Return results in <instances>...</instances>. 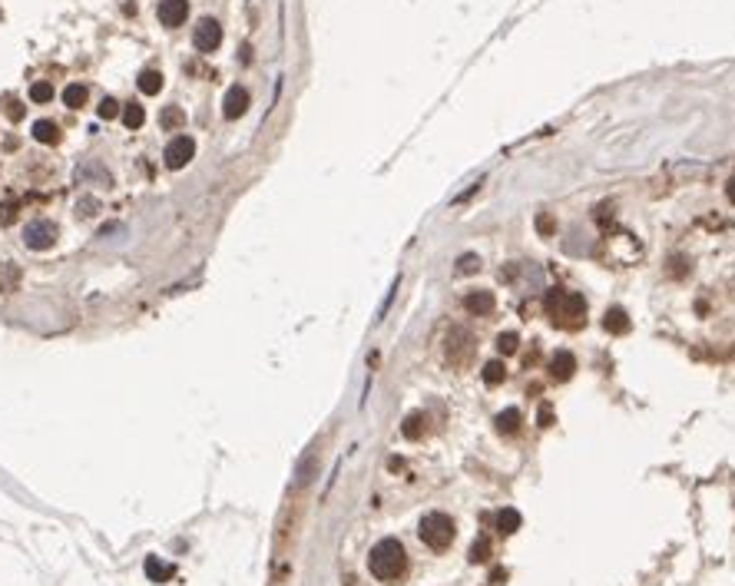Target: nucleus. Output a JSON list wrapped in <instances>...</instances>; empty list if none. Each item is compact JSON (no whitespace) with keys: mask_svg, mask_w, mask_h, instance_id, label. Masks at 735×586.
I'll list each match as a JSON object with an SVG mask.
<instances>
[{"mask_svg":"<svg viewBox=\"0 0 735 586\" xmlns=\"http://www.w3.org/2000/svg\"><path fill=\"white\" fill-rule=\"evenodd\" d=\"M544 308H547V315L553 318V325H560V328H580L586 318V302L580 295H573V292H563V288L547 292Z\"/></svg>","mask_w":735,"mask_h":586,"instance_id":"nucleus-1","label":"nucleus"},{"mask_svg":"<svg viewBox=\"0 0 735 586\" xmlns=\"http://www.w3.org/2000/svg\"><path fill=\"white\" fill-rule=\"evenodd\" d=\"M368 567H371L377 580H397L404 573V567H408V553L395 537H388V540L375 543L371 556H368Z\"/></svg>","mask_w":735,"mask_h":586,"instance_id":"nucleus-2","label":"nucleus"},{"mask_svg":"<svg viewBox=\"0 0 735 586\" xmlns=\"http://www.w3.org/2000/svg\"><path fill=\"white\" fill-rule=\"evenodd\" d=\"M417 533H421V540H424L431 550H444L454 540V520L447 517V513H437V511L424 513Z\"/></svg>","mask_w":735,"mask_h":586,"instance_id":"nucleus-3","label":"nucleus"},{"mask_svg":"<svg viewBox=\"0 0 735 586\" xmlns=\"http://www.w3.org/2000/svg\"><path fill=\"white\" fill-rule=\"evenodd\" d=\"M57 242V226L50 219H34L30 226L23 228V246L34 248V252H43Z\"/></svg>","mask_w":735,"mask_h":586,"instance_id":"nucleus-4","label":"nucleus"},{"mask_svg":"<svg viewBox=\"0 0 735 586\" xmlns=\"http://www.w3.org/2000/svg\"><path fill=\"white\" fill-rule=\"evenodd\" d=\"M192 43H196V50H202V54L219 50V43H222V27H219V20H212V17L199 20V27H196V34H192Z\"/></svg>","mask_w":735,"mask_h":586,"instance_id":"nucleus-5","label":"nucleus"},{"mask_svg":"<svg viewBox=\"0 0 735 586\" xmlns=\"http://www.w3.org/2000/svg\"><path fill=\"white\" fill-rule=\"evenodd\" d=\"M192 156H196V139L192 136H176L166 146V152H163V159H166L170 169H183Z\"/></svg>","mask_w":735,"mask_h":586,"instance_id":"nucleus-6","label":"nucleus"},{"mask_svg":"<svg viewBox=\"0 0 735 586\" xmlns=\"http://www.w3.org/2000/svg\"><path fill=\"white\" fill-rule=\"evenodd\" d=\"M156 17H159V23L163 27H183L189 17V0H159V7H156Z\"/></svg>","mask_w":735,"mask_h":586,"instance_id":"nucleus-7","label":"nucleus"},{"mask_svg":"<svg viewBox=\"0 0 735 586\" xmlns=\"http://www.w3.org/2000/svg\"><path fill=\"white\" fill-rule=\"evenodd\" d=\"M248 110V90L245 86H229L226 99H222V116L226 119H239Z\"/></svg>","mask_w":735,"mask_h":586,"instance_id":"nucleus-8","label":"nucleus"},{"mask_svg":"<svg viewBox=\"0 0 735 586\" xmlns=\"http://www.w3.org/2000/svg\"><path fill=\"white\" fill-rule=\"evenodd\" d=\"M573 371H576V361H573L570 351H557V355L550 358V375H553L557 381H570L573 378Z\"/></svg>","mask_w":735,"mask_h":586,"instance_id":"nucleus-9","label":"nucleus"},{"mask_svg":"<svg viewBox=\"0 0 735 586\" xmlns=\"http://www.w3.org/2000/svg\"><path fill=\"white\" fill-rule=\"evenodd\" d=\"M464 308H467L471 315H487L490 308H493V295H490V292H467Z\"/></svg>","mask_w":735,"mask_h":586,"instance_id":"nucleus-10","label":"nucleus"},{"mask_svg":"<svg viewBox=\"0 0 735 586\" xmlns=\"http://www.w3.org/2000/svg\"><path fill=\"white\" fill-rule=\"evenodd\" d=\"M34 139L54 146V143H60V126L54 119H37V123H34Z\"/></svg>","mask_w":735,"mask_h":586,"instance_id":"nucleus-11","label":"nucleus"},{"mask_svg":"<svg viewBox=\"0 0 735 586\" xmlns=\"http://www.w3.org/2000/svg\"><path fill=\"white\" fill-rule=\"evenodd\" d=\"M493 424H497L500 434H513V431L520 427V411H517V408H507V411H500V414L493 417Z\"/></svg>","mask_w":735,"mask_h":586,"instance_id":"nucleus-12","label":"nucleus"},{"mask_svg":"<svg viewBox=\"0 0 735 586\" xmlns=\"http://www.w3.org/2000/svg\"><path fill=\"white\" fill-rule=\"evenodd\" d=\"M136 83H139V90H143L146 96H156L159 90H163V73H159V70H143Z\"/></svg>","mask_w":735,"mask_h":586,"instance_id":"nucleus-13","label":"nucleus"},{"mask_svg":"<svg viewBox=\"0 0 735 586\" xmlns=\"http://www.w3.org/2000/svg\"><path fill=\"white\" fill-rule=\"evenodd\" d=\"M603 328L606 331H613V335H622L626 328H629V318H626V312L622 308H609L603 318Z\"/></svg>","mask_w":735,"mask_h":586,"instance_id":"nucleus-14","label":"nucleus"},{"mask_svg":"<svg viewBox=\"0 0 735 586\" xmlns=\"http://www.w3.org/2000/svg\"><path fill=\"white\" fill-rule=\"evenodd\" d=\"M497 530H500V533H517V530H520V513L513 511V507H504V511L497 513Z\"/></svg>","mask_w":735,"mask_h":586,"instance_id":"nucleus-15","label":"nucleus"},{"mask_svg":"<svg viewBox=\"0 0 735 586\" xmlns=\"http://www.w3.org/2000/svg\"><path fill=\"white\" fill-rule=\"evenodd\" d=\"M159 126L163 130H179V126H186V113L179 110V106H166L163 113H159Z\"/></svg>","mask_w":735,"mask_h":586,"instance_id":"nucleus-16","label":"nucleus"},{"mask_svg":"<svg viewBox=\"0 0 735 586\" xmlns=\"http://www.w3.org/2000/svg\"><path fill=\"white\" fill-rule=\"evenodd\" d=\"M146 576L156 580V583H163V580H170L172 576V567L170 563H163V560H156V556H150V560H146Z\"/></svg>","mask_w":735,"mask_h":586,"instance_id":"nucleus-17","label":"nucleus"},{"mask_svg":"<svg viewBox=\"0 0 735 586\" xmlns=\"http://www.w3.org/2000/svg\"><path fill=\"white\" fill-rule=\"evenodd\" d=\"M63 103H67L70 110H80V106L86 103V86H80V83H70V86L63 90Z\"/></svg>","mask_w":735,"mask_h":586,"instance_id":"nucleus-18","label":"nucleus"},{"mask_svg":"<svg viewBox=\"0 0 735 586\" xmlns=\"http://www.w3.org/2000/svg\"><path fill=\"white\" fill-rule=\"evenodd\" d=\"M123 123H126L130 130H139V126L146 123V113H143V106H139V103H130V106L123 110Z\"/></svg>","mask_w":735,"mask_h":586,"instance_id":"nucleus-19","label":"nucleus"},{"mask_svg":"<svg viewBox=\"0 0 735 586\" xmlns=\"http://www.w3.org/2000/svg\"><path fill=\"white\" fill-rule=\"evenodd\" d=\"M30 99H34V103H50V99H54V83L37 80V83L30 86Z\"/></svg>","mask_w":735,"mask_h":586,"instance_id":"nucleus-20","label":"nucleus"},{"mask_svg":"<svg viewBox=\"0 0 735 586\" xmlns=\"http://www.w3.org/2000/svg\"><path fill=\"white\" fill-rule=\"evenodd\" d=\"M504 378H507V368H504L500 361H487V364H484V381H487V384H500Z\"/></svg>","mask_w":735,"mask_h":586,"instance_id":"nucleus-21","label":"nucleus"},{"mask_svg":"<svg viewBox=\"0 0 735 586\" xmlns=\"http://www.w3.org/2000/svg\"><path fill=\"white\" fill-rule=\"evenodd\" d=\"M497 348H500V355H513V351L520 348V338H517L513 331H504V335L497 338Z\"/></svg>","mask_w":735,"mask_h":586,"instance_id":"nucleus-22","label":"nucleus"},{"mask_svg":"<svg viewBox=\"0 0 735 586\" xmlns=\"http://www.w3.org/2000/svg\"><path fill=\"white\" fill-rule=\"evenodd\" d=\"M471 560L474 563H484V560H490V540H474V547H471Z\"/></svg>","mask_w":735,"mask_h":586,"instance_id":"nucleus-23","label":"nucleus"},{"mask_svg":"<svg viewBox=\"0 0 735 586\" xmlns=\"http://www.w3.org/2000/svg\"><path fill=\"white\" fill-rule=\"evenodd\" d=\"M3 113L17 123V119H23V103H20L17 96H3Z\"/></svg>","mask_w":735,"mask_h":586,"instance_id":"nucleus-24","label":"nucleus"},{"mask_svg":"<svg viewBox=\"0 0 735 586\" xmlns=\"http://www.w3.org/2000/svg\"><path fill=\"white\" fill-rule=\"evenodd\" d=\"M96 113L103 116V119H116V116H119V103H116L113 96H103V103H100Z\"/></svg>","mask_w":735,"mask_h":586,"instance_id":"nucleus-25","label":"nucleus"},{"mask_svg":"<svg viewBox=\"0 0 735 586\" xmlns=\"http://www.w3.org/2000/svg\"><path fill=\"white\" fill-rule=\"evenodd\" d=\"M17 222V202H0V226H14Z\"/></svg>","mask_w":735,"mask_h":586,"instance_id":"nucleus-26","label":"nucleus"},{"mask_svg":"<svg viewBox=\"0 0 735 586\" xmlns=\"http://www.w3.org/2000/svg\"><path fill=\"white\" fill-rule=\"evenodd\" d=\"M421 421H424L421 414L404 417V427H401V431H404V437H421Z\"/></svg>","mask_w":735,"mask_h":586,"instance_id":"nucleus-27","label":"nucleus"},{"mask_svg":"<svg viewBox=\"0 0 735 586\" xmlns=\"http://www.w3.org/2000/svg\"><path fill=\"white\" fill-rule=\"evenodd\" d=\"M96 209H100V202L96 199H83V202H76V215H83V219H90Z\"/></svg>","mask_w":735,"mask_h":586,"instance_id":"nucleus-28","label":"nucleus"},{"mask_svg":"<svg viewBox=\"0 0 735 586\" xmlns=\"http://www.w3.org/2000/svg\"><path fill=\"white\" fill-rule=\"evenodd\" d=\"M457 268H460V272H477V268H480V259H477V255H460V259H457Z\"/></svg>","mask_w":735,"mask_h":586,"instance_id":"nucleus-29","label":"nucleus"},{"mask_svg":"<svg viewBox=\"0 0 735 586\" xmlns=\"http://www.w3.org/2000/svg\"><path fill=\"white\" fill-rule=\"evenodd\" d=\"M553 424V411L550 408H540V427H550Z\"/></svg>","mask_w":735,"mask_h":586,"instance_id":"nucleus-30","label":"nucleus"},{"mask_svg":"<svg viewBox=\"0 0 735 586\" xmlns=\"http://www.w3.org/2000/svg\"><path fill=\"white\" fill-rule=\"evenodd\" d=\"M537 226H540V232H553V219H544V215H540Z\"/></svg>","mask_w":735,"mask_h":586,"instance_id":"nucleus-31","label":"nucleus"},{"mask_svg":"<svg viewBox=\"0 0 735 586\" xmlns=\"http://www.w3.org/2000/svg\"><path fill=\"white\" fill-rule=\"evenodd\" d=\"M725 196H729V202L735 206V179H729V186H725Z\"/></svg>","mask_w":735,"mask_h":586,"instance_id":"nucleus-32","label":"nucleus"}]
</instances>
